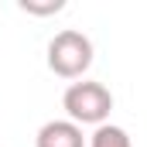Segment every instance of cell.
<instances>
[{
  "instance_id": "obj_4",
  "label": "cell",
  "mask_w": 147,
  "mask_h": 147,
  "mask_svg": "<svg viewBox=\"0 0 147 147\" xmlns=\"http://www.w3.org/2000/svg\"><path fill=\"white\" fill-rule=\"evenodd\" d=\"M86 147H134V140H130V134H127L123 127L103 123V127L92 130V137L86 140Z\"/></svg>"
},
{
  "instance_id": "obj_5",
  "label": "cell",
  "mask_w": 147,
  "mask_h": 147,
  "mask_svg": "<svg viewBox=\"0 0 147 147\" xmlns=\"http://www.w3.org/2000/svg\"><path fill=\"white\" fill-rule=\"evenodd\" d=\"M17 7L24 14H34V17H51V14L65 10V0H21Z\"/></svg>"
},
{
  "instance_id": "obj_2",
  "label": "cell",
  "mask_w": 147,
  "mask_h": 147,
  "mask_svg": "<svg viewBox=\"0 0 147 147\" xmlns=\"http://www.w3.org/2000/svg\"><path fill=\"white\" fill-rule=\"evenodd\" d=\"M92 65V41L82 31H58L48 41V69L58 79H82Z\"/></svg>"
},
{
  "instance_id": "obj_3",
  "label": "cell",
  "mask_w": 147,
  "mask_h": 147,
  "mask_svg": "<svg viewBox=\"0 0 147 147\" xmlns=\"http://www.w3.org/2000/svg\"><path fill=\"white\" fill-rule=\"evenodd\" d=\"M34 147H86V137H82V127L72 120H48L38 130Z\"/></svg>"
},
{
  "instance_id": "obj_1",
  "label": "cell",
  "mask_w": 147,
  "mask_h": 147,
  "mask_svg": "<svg viewBox=\"0 0 147 147\" xmlns=\"http://www.w3.org/2000/svg\"><path fill=\"white\" fill-rule=\"evenodd\" d=\"M62 110L69 113V120L79 123V127H103L110 120V110H113V92L103 82L82 79V82H72L65 89Z\"/></svg>"
}]
</instances>
